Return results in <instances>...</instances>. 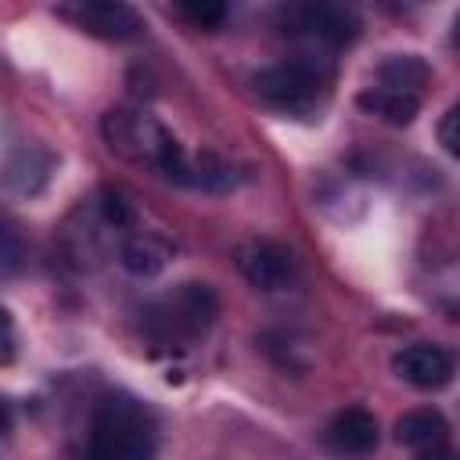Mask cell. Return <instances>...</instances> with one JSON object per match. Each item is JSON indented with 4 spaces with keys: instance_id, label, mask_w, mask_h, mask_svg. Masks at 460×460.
Instances as JSON below:
<instances>
[{
    "instance_id": "10",
    "label": "cell",
    "mask_w": 460,
    "mask_h": 460,
    "mask_svg": "<svg viewBox=\"0 0 460 460\" xmlns=\"http://www.w3.org/2000/svg\"><path fill=\"white\" fill-rule=\"evenodd\" d=\"M377 438H381L377 420H374V413L363 410V406H345V410H338V413L327 420V428H323V442H327V449L338 453V456H367V453L377 449Z\"/></svg>"
},
{
    "instance_id": "4",
    "label": "cell",
    "mask_w": 460,
    "mask_h": 460,
    "mask_svg": "<svg viewBox=\"0 0 460 460\" xmlns=\"http://www.w3.org/2000/svg\"><path fill=\"white\" fill-rule=\"evenodd\" d=\"M216 313L219 302L208 284H180L144 309V327L158 345L187 349L212 327Z\"/></svg>"
},
{
    "instance_id": "3",
    "label": "cell",
    "mask_w": 460,
    "mask_h": 460,
    "mask_svg": "<svg viewBox=\"0 0 460 460\" xmlns=\"http://www.w3.org/2000/svg\"><path fill=\"white\" fill-rule=\"evenodd\" d=\"M331 79H334L331 58H320L309 50V54L284 58L270 68H259L252 75V86L262 104L288 111V115H309L331 93Z\"/></svg>"
},
{
    "instance_id": "5",
    "label": "cell",
    "mask_w": 460,
    "mask_h": 460,
    "mask_svg": "<svg viewBox=\"0 0 460 460\" xmlns=\"http://www.w3.org/2000/svg\"><path fill=\"white\" fill-rule=\"evenodd\" d=\"M277 25H280L284 36L305 40L316 50L345 47V43H352L359 36V18L349 7H341V4H320V0L284 4L277 11Z\"/></svg>"
},
{
    "instance_id": "16",
    "label": "cell",
    "mask_w": 460,
    "mask_h": 460,
    "mask_svg": "<svg viewBox=\"0 0 460 460\" xmlns=\"http://www.w3.org/2000/svg\"><path fill=\"white\" fill-rule=\"evenodd\" d=\"M180 14L190 18L194 25L208 29V25H219L226 18V7L223 4H180Z\"/></svg>"
},
{
    "instance_id": "9",
    "label": "cell",
    "mask_w": 460,
    "mask_h": 460,
    "mask_svg": "<svg viewBox=\"0 0 460 460\" xmlns=\"http://www.w3.org/2000/svg\"><path fill=\"white\" fill-rule=\"evenodd\" d=\"M392 370L406 385H413L420 392H435V388H446L453 381V356L442 345L417 341V345H406V349L395 352Z\"/></svg>"
},
{
    "instance_id": "15",
    "label": "cell",
    "mask_w": 460,
    "mask_h": 460,
    "mask_svg": "<svg viewBox=\"0 0 460 460\" xmlns=\"http://www.w3.org/2000/svg\"><path fill=\"white\" fill-rule=\"evenodd\" d=\"M438 144L446 147V155H453L460 162V104H453L442 122H438Z\"/></svg>"
},
{
    "instance_id": "2",
    "label": "cell",
    "mask_w": 460,
    "mask_h": 460,
    "mask_svg": "<svg viewBox=\"0 0 460 460\" xmlns=\"http://www.w3.org/2000/svg\"><path fill=\"white\" fill-rule=\"evenodd\" d=\"M86 460H155V417L129 395H104L90 417Z\"/></svg>"
},
{
    "instance_id": "7",
    "label": "cell",
    "mask_w": 460,
    "mask_h": 460,
    "mask_svg": "<svg viewBox=\"0 0 460 460\" xmlns=\"http://www.w3.org/2000/svg\"><path fill=\"white\" fill-rule=\"evenodd\" d=\"M395 442L413 456V460H453L449 446V424L438 410L420 406L410 410L395 420Z\"/></svg>"
},
{
    "instance_id": "8",
    "label": "cell",
    "mask_w": 460,
    "mask_h": 460,
    "mask_svg": "<svg viewBox=\"0 0 460 460\" xmlns=\"http://www.w3.org/2000/svg\"><path fill=\"white\" fill-rule=\"evenodd\" d=\"M237 266L241 273L248 277L252 288L259 291H284L295 284V255L284 248V244H273V241H248L237 248Z\"/></svg>"
},
{
    "instance_id": "11",
    "label": "cell",
    "mask_w": 460,
    "mask_h": 460,
    "mask_svg": "<svg viewBox=\"0 0 460 460\" xmlns=\"http://www.w3.org/2000/svg\"><path fill=\"white\" fill-rule=\"evenodd\" d=\"M428 83H431V68L417 54H392L388 61H381L374 86H381L388 93H399V97L420 101V93H424Z\"/></svg>"
},
{
    "instance_id": "13",
    "label": "cell",
    "mask_w": 460,
    "mask_h": 460,
    "mask_svg": "<svg viewBox=\"0 0 460 460\" xmlns=\"http://www.w3.org/2000/svg\"><path fill=\"white\" fill-rule=\"evenodd\" d=\"M359 108H363V111H370V115H377V119H385V122L406 126V122H413V115H417L420 101H413V97H399V93H388V90H381V86H367V90L359 93Z\"/></svg>"
},
{
    "instance_id": "14",
    "label": "cell",
    "mask_w": 460,
    "mask_h": 460,
    "mask_svg": "<svg viewBox=\"0 0 460 460\" xmlns=\"http://www.w3.org/2000/svg\"><path fill=\"white\" fill-rule=\"evenodd\" d=\"M122 266L137 277H155L162 266H165V248L155 241V237H129L122 244Z\"/></svg>"
},
{
    "instance_id": "6",
    "label": "cell",
    "mask_w": 460,
    "mask_h": 460,
    "mask_svg": "<svg viewBox=\"0 0 460 460\" xmlns=\"http://www.w3.org/2000/svg\"><path fill=\"white\" fill-rule=\"evenodd\" d=\"M58 14L101 40H129L144 29L140 14L129 4H115V0H72V4H61Z\"/></svg>"
},
{
    "instance_id": "17",
    "label": "cell",
    "mask_w": 460,
    "mask_h": 460,
    "mask_svg": "<svg viewBox=\"0 0 460 460\" xmlns=\"http://www.w3.org/2000/svg\"><path fill=\"white\" fill-rule=\"evenodd\" d=\"M453 43L460 47V11H456V18H453Z\"/></svg>"
},
{
    "instance_id": "1",
    "label": "cell",
    "mask_w": 460,
    "mask_h": 460,
    "mask_svg": "<svg viewBox=\"0 0 460 460\" xmlns=\"http://www.w3.org/2000/svg\"><path fill=\"white\" fill-rule=\"evenodd\" d=\"M104 140L115 155H122L133 165H147L155 172H162L165 180L187 183V187H201V165L205 158H190L176 137L147 111H133V108H115L104 115L101 122Z\"/></svg>"
},
{
    "instance_id": "12",
    "label": "cell",
    "mask_w": 460,
    "mask_h": 460,
    "mask_svg": "<svg viewBox=\"0 0 460 460\" xmlns=\"http://www.w3.org/2000/svg\"><path fill=\"white\" fill-rule=\"evenodd\" d=\"M47 172H50V158H47L40 147L11 151V155H7V187H11V190L36 194V190L47 183Z\"/></svg>"
}]
</instances>
